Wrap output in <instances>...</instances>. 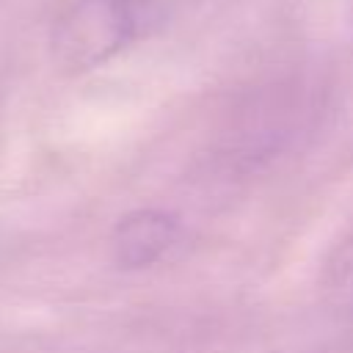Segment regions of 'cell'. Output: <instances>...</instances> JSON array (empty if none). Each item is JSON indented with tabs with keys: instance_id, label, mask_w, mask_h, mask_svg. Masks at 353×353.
<instances>
[{
	"instance_id": "cell-1",
	"label": "cell",
	"mask_w": 353,
	"mask_h": 353,
	"mask_svg": "<svg viewBox=\"0 0 353 353\" xmlns=\"http://www.w3.org/2000/svg\"><path fill=\"white\" fill-rule=\"evenodd\" d=\"M138 30L135 0H77L52 28V58L66 72H88L127 50Z\"/></svg>"
},
{
	"instance_id": "cell-2",
	"label": "cell",
	"mask_w": 353,
	"mask_h": 353,
	"mask_svg": "<svg viewBox=\"0 0 353 353\" xmlns=\"http://www.w3.org/2000/svg\"><path fill=\"white\" fill-rule=\"evenodd\" d=\"M179 223L160 210H138L119 221L113 232V256L121 268H149L176 243Z\"/></svg>"
},
{
	"instance_id": "cell-3",
	"label": "cell",
	"mask_w": 353,
	"mask_h": 353,
	"mask_svg": "<svg viewBox=\"0 0 353 353\" xmlns=\"http://www.w3.org/2000/svg\"><path fill=\"white\" fill-rule=\"evenodd\" d=\"M323 281H325L328 301L339 312L353 314V234L345 243H339V248L334 251Z\"/></svg>"
}]
</instances>
